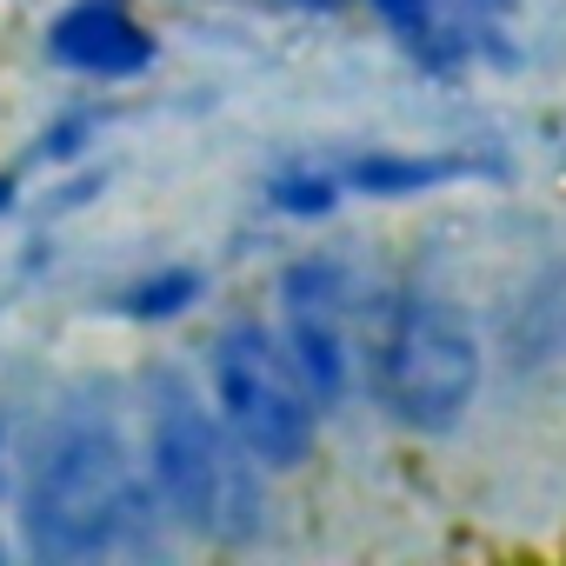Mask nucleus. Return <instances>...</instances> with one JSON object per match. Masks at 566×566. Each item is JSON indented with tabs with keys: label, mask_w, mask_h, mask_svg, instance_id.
Masks as SVG:
<instances>
[{
	"label": "nucleus",
	"mask_w": 566,
	"mask_h": 566,
	"mask_svg": "<svg viewBox=\"0 0 566 566\" xmlns=\"http://www.w3.org/2000/svg\"><path fill=\"white\" fill-rule=\"evenodd\" d=\"M21 200V174H0V213H8Z\"/></svg>",
	"instance_id": "nucleus-13"
},
{
	"label": "nucleus",
	"mask_w": 566,
	"mask_h": 566,
	"mask_svg": "<svg viewBox=\"0 0 566 566\" xmlns=\"http://www.w3.org/2000/svg\"><path fill=\"white\" fill-rule=\"evenodd\" d=\"M506 360L513 367H546L566 360V253L520 294V307L506 314Z\"/></svg>",
	"instance_id": "nucleus-8"
},
{
	"label": "nucleus",
	"mask_w": 566,
	"mask_h": 566,
	"mask_svg": "<svg viewBox=\"0 0 566 566\" xmlns=\"http://www.w3.org/2000/svg\"><path fill=\"white\" fill-rule=\"evenodd\" d=\"M280 347L307 380L321 413H340L354 394V273L334 253H301L280 266Z\"/></svg>",
	"instance_id": "nucleus-5"
},
{
	"label": "nucleus",
	"mask_w": 566,
	"mask_h": 566,
	"mask_svg": "<svg viewBox=\"0 0 566 566\" xmlns=\"http://www.w3.org/2000/svg\"><path fill=\"white\" fill-rule=\"evenodd\" d=\"M480 374H486L480 327L447 294H394L387 314L374 321V340H367V394H374V407L400 433L447 440L473 413Z\"/></svg>",
	"instance_id": "nucleus-3"
},
{
	"label": "nucleus",
	"mask_w": 566,
	"mask_h": 566,
	"mask_svg": "<svg viewBox=\"0 0 566 566\" xmlns=\"http://www.w3.org/2000/svg\"><path fill=\"white\" fill-rule=\"evenodd\" d=\"M207 400L227 420V433L266 467V473H301L321 447V407L307 380L294 374L280 334L253 314L227 321L207 340Z\"/></svg>",
	"instance_id": "nucleus-4"
},
{
	"label": "nucleus",
	"mask_w": 566,
	"mask_h": 566,
	"mask_svg": "<svg viewBox=\"0 0 566 566\" xmlns=\"http://www.w3.org/2000/svg\"><path fill=\"white\" fill-rule=\"evenodd\" d=\"M48 61L81 81H140L154 67V34L127 0H67L48 21Z\"/></svg>",
	"instance_id": "nucleus-6"
},
{
	"label": "nucleus",
	"mask_w": 566,
	"mask_h": 566,
	"mask_svg": "<svg viewBox=\"0 0 566 566\" xmlns=\"http://www.w3.org/2000/svg\"><path fill=\"white\" fill-rule=\"evenodd\" d=\"M140 520L127 433L101 407H67L21 480V546L34 559H101Z\"/></svg>",
	"instance_id": "nucleus-1"
},
{
	"label": "nucleus",
	"mask_w": 566,
	"mask_h": 566,
	"mask_svg": "<svg viewBox=\"0 0 566 566\" xmlns=\"http://www.w3.org/2000/svg\"><path fill=\"white\" fill-rule=\"evenodd\" d=\"M513 8H520V0H447V14H453V28H460L467 54H473V48H480L486 34H500Z\"/></svg>",
	"instance_id": "nucleus-12"
},
{
	"label": "nucleus",
	"mask_w": 566,
	"mask_h": 566,
	"mask_svg": "<svg viewBox=\"0 0 566 566\" xmlns=\"http://www.w3.org/2000/svg\"><path fill=\"white\" fill-rule=\"evenodd\" d=\"M340 200H347V187H340L334 167H280L266 180V207L280 220H327Z\"/></svg>",
	"instance_id": "nucleus-10"
},
{
	"label": "nucleus",
	"mask_w": 566,
	"mask_h": 566,
	"mask_svg": "<svg viewBox=\"0 0 566 566\" xmlns=\"http://www.w3.org/2000/svg\"><path fill=\"white\" fill-rule=\"evenodd\" d=\"M260 473L266 467L227 433L213 400L180 367H147V480L174 526L213 546H247L266 526Z\"/></svg>",
	"instance_id": "nucleus-2"
},
{
	"label": "nucleus",
	"mask_w": 566,
	"mask_h": 566,
	"mask_svg": "<svg viewBox=\"0 0 566 566\" xmlns=\"http://www.w3.org/2000/svg\"><path fill=\"white\" fill-rule=\"evenodd\" d=\"M207 301V273L200 266H154V273H140V280H127V287L107 301L120 321H134V327H160V321H180V314H193Z\"/></svg>",
	"instance_id": "nucleus-9"
},
{
	"label": "nucleus",
	"mask_w": 566,
	"mask_h": 566,
	"mask_svg": "<svg viewBox=\"0 0 566 566\" xmlns=\"http://www.w3.org/2000/svg\"><path fill=\"white\" fill-rule=\"evenodd\" d=\"M294 8H340V0H294Z\"/></svg>",
	"instance_id": "nucleus-14"
},
{
	"label": "nucleus",
	"mask_w": 566,
	"mask_h": 566,
	"mask_svg": "<svg viewBox=\"0 0 566 566\" xmlns=\"http://www.w3.org/2000/svg\"><path fill=\"white\" fill-rule=\"evenodd\" d=\"M334 174H340V187L360 193V200H420V193H440V187H453V180H486V174H500V160H486V154H453V147H440V154L367 147V154H347Z\"/></svg>",
	"instance_id": "nucleus-7"
},
{
	"label": "nucleus",
	"mask_w": 566,
	"mask_h": 566,
	"mask_svg": "<svg viewBox=\"0 0 566 566\" xmlns=\"http://www.w3.org/2000/svg\"><path fill=\"white\" fill-rule=\"evenodd\" d=\"M101 134V107H67L61 120H48V134H41V160H74V154H87V140Z\"/></svg>",
	"instance_id": "nucleus-11"
}]
</instances>
